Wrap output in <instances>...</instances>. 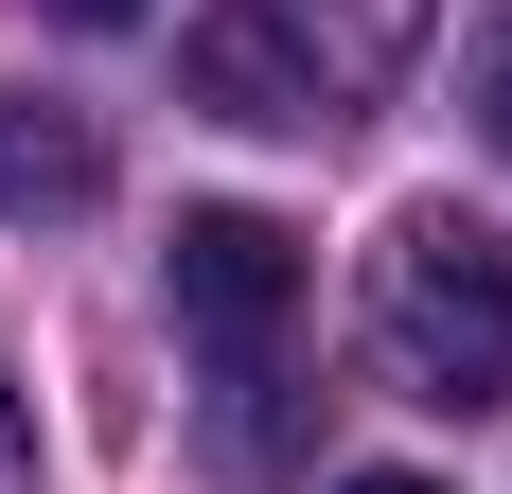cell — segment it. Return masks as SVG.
<instances>
[{"label": "cell", "mask_w": 512, "mask_h": 494, "mask_svg": "<svg viewBox=\"0 0 512 494\" xmlns=\"http://www.w3.org/2000/svg\"><path fill=\"white\" fill-rule=\"evenodd\" d=\"M159 283H177V336H195L212 371H265V353H283V318H301V230L212 195V212H177Z\"/></svg>", "instance_id": "cell-3"}, {"label": "cell", "mask_w": 512, "mask_h": 494, "mask_svg": "<svg viewBox=\"0 0 512 494\" xmlns=\"http://www.w3.org/2000/svg\"><path fill=\"white\" fill-rule=\"evenodd\" d=\"M36 18H71V36H124V18H142V0H36Z\"/></svg>", "instance_id": "cell-7"}, {"label": "cell", "mask_w": 512, "mask_h": 494, "mask_svg": "<svg viewBox=\"0 0 512 494\" xmlns=\"http://www.w3.org/2000/svg\"><path fill=\"white\" fill-rule=\"evenodd\" d=\"M371 336L424 406H495L512 389V230L460 195H424L407 230L371 247Z\"/></svg>", "instance_id": "cell-2"}, {"label": "cell", "mask_w": 512, "mask_h": 494, "mask_svg": "<svg viewBox=\"0 0 512 494\" xmlns=\"http://www.w3.org/2000/svg\"><path fill=\"white\" fill-rule=\"evenodd\" d=\"M106 195V124L89 106H0V230H53V212H89Z\"/></svg>", "instance_id": "cell-4"}, {"label": "cell", "mask_w": 512, "mask_h": 494, "mask_svg": "<svg viewBox=\"0 0 512 494\" xmlns=\"http://www.w3.org/2000/svg\"><path fill=\"white\" fill-rule=\"evenodd\" d=\"M389 53H407V0H212L195 36H177V89L212 124L318 142V124H354L389 89Z\"/></svg>", "instance_id": "cell-1"}, {"label": "cell", "mask_w": 512, "mask_h": 494, "mask_svg": "<svg viewBox=\"0 0 512 494\" xmlns=\"http://www.w3.org/2000/svg\"><path fill=\"white\" fill-rule=\"evenodd\" d=\"M354 494H442V477H407V459H371V477H354Z\"/></svg>", "instance_id": "cell-8"}, {"label": "cell", "mask_w": 512, "mask_h": 494, "mask_svg": "<svg viewBox=\"0 0 512 494\" xmlns=\"http://www.w3.org/2000/svg\"><path fill=\"white\" fill-rule=\"evenodd\" d=\"M0 494H36V406H18V371H0Z\"/></svg>", "instance_id": "cell-5"}, {"label": "cell", "mask_w": 512, "mask_h": 494, "mask_svg": "<svg viewBox=\"0 0 512 494\" xmlns=\"http://www.w3.org/2000/svg\"><path fill=\"white\" fill-rule=\"evenodd\" d=\"M477 124H495V159H512V36L477 53Z\"/></svg>", "instance_id": "cell-6"}]
</instances>
